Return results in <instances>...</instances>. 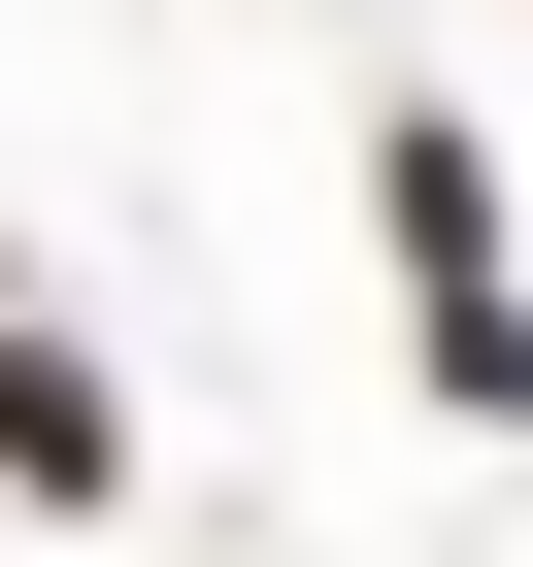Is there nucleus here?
Returning <instances> with one entry per match:
<instances>
[{
    "instance_id": "nucleus-1",
    "label": "nucleus",
    "mask_w": 533,
    "mask_h": 567,
    "mask_svg": "<svg viewBox=\"0 0 533 567\" xmlns=\"http://www.w3.org/2000/svg\"><path fill=\"white\" fill-rule=\"evenodd\" d=\"M367 200H400V334H433V401H500V434H533V301H500V167H467V134H400Z\"/></svg>"
},
{
    "instance_id": "nucleus-2",
    "label": "nucleus",
    "mask_w": 533,
    "mask_h": 567,
    "mask_svg": "<svg viewBox=\"0 0 533 567\" xmlns=\"http://www.w3.org/2000/svg\"><path fill=\"white\" fill-rule=\"evenodd\" d=\"M0 501H134V467H101V368H67V334H0Z\"/></svg>"
}]
</instances>
